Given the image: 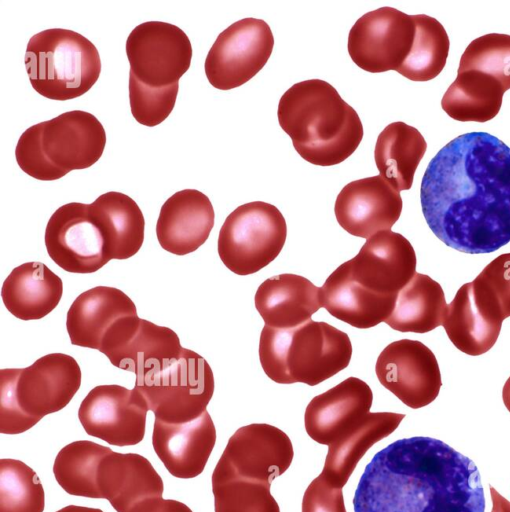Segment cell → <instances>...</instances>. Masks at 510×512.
<instances>
[{
  "label": "cell",
  "mask_w": 510,
  "mask_h": 512,
  "mask_svg": "<svg viewBox=\"0 0 510 512\" xmlns=\"http://www.w3.org/2000/svg\"><path fill=\"white\" fill-rule=\"evenodd\" d=\"M420 200L445 245L467 254L510 242V147L487 132L457 136L429 162Z\"/></svg>",
  "instance_id": "cell-1"
},
{
  "label": "cell",
  "mask_w": 510,
  "mask_h": 512,
  "mask_svg": "<svg viewBox=\"0 0 510 512\" xmlns=\"http://www.w3.org/2000/svg\"><path fill=\"white\" fill-rule=\"evenodd\" d=\"M354 512H484L477 466L445 442L396 440L377 452L355 490Z\"/></svg>",
  "instance_id": "cell-2"
},
{
  "label": "cell",
  "mask_w": 510,
  "mask_h": 512,
  "mask_svg": "<svg viewBox=\"0 0 510 512\" xmlns=\"http://www.w3.org/2000/svg\"><path fill=\"white\" fill-rule=\"evenodd\" d=\"M277 117L298 154L317 166L343 162L364 135L355 109L321 79L292 85L279 100Z\"/></svg>",
  "instance_id": "cell-3"
},
{
  "label": "cell",
  "mask_w": 510,
  "mask_h": 512,
  "mask_svg": "<svg viewBox=\"0 0 510 512\" xmlns=\"http://www.w3.org/2000/svg\"><path fill=\"white\" fill-rule=\"evenodd\" d=\"M258 352L261 367L272 381L315 386L349 365L352 344L347 333L311 319L288 329L265 325Z\"/></svg>",
  "instance_id": "cell-4"
},
{
  "label": "cell",
  "mask_w": 510,
  "mask_h": 512,
  "mask_svg": "<svg viewBox=\"0 0 510 512\" xmlns=\"http://www.w3.org/2000/svg\"><path fill=\"white\" fill-rule=\"evenodd\" d=\"M77 361L51 353L26 368L0 370V432L20 434L63 409L81 385Z\"/></svg>",
  "instance_id": "cell-5"
},
{
  "label": "cell",
  "mask_w": 510,
  "mask_h": 512,
  "mask_svg": "<svg viewBox=\"0 0 510 512\" xmlns=\"http://www.w3.org/2000/svg\"><path fill=\"white\" fill-rule=\"evenodd\" d=\"M24 62L33 89L57 101L82 96L101 73L96 46L85 36L63 28L33 35L28 41Z\"/></svg>",
  "instance_id": "cell-6"
},
{
  "label": "cell",
  "mask_w": 510,
  "mask_h": 512,
  "mask_svg": "<svg viewBox=\"0 0 510 512\" xmlns=\"http://www.w3.org/2000/svg\"><path fill=\"white\" fill-rule=\"evenodd\" d=\"M287 225L280 210L267 202L238 206L225 219L218 236V254L233 273L246 276L270 264L281 252Z\"/></svg>",
  "instance_id": "cell-7"
},
{
  "label": "cell",
  "mask_w": 510,
  "mask_h": 512,
  "mask_svg": "<svg viewBox=\"0 0 510 512\" xmlns=\"http://www.w3.org/2000/svg\"><path fill=\"white\" fill-rule=\"evenodd\" d=\"M135 388L155 419L178 424L194 420L206 411L215 383L208 362L184 348L181 356L163 369L136 378Z\"/></svg>",
  "instance_id": "cell-8"
},
{
  "label": "cell",
  "mask_w": 510,
  "mask_h": 512,
  "mask_svg": "<svg viewBox=\"0 0 510 512\" xmlns=\"http://www.w3.org/2000/svg\"><path fill=\"white\" fill-rule=\"evenodd\" d=\"M36 149L43 181L91 167L103 154L106 133L101 122L82 110L64 112L24 131Z\"/></svg>",
  "instance_id": "cell-9"
},
{
  "label": "cell",
  "mask_w": 510,
  "mask_h": 512,
  "mask_svg": "<svg viewBox=\"0 0 510 512\" xmlns=\"http://www.w3.org/2000/svg\"><path fill=\"white\" fill-rule=\"evenodd\" d=\"M274 36L262 19L244 18L223 30L211 46L204 64L209 83L219 90L237 88L267 63Z\"/></svg>",
  "instance_id": "cell-10"
},
{
  "label": "cell",
  "mask_w": 510,
  "mask_h": 512,
  "mask_svg": "<svg viewBox=\"0 0 510 512\" xmlns=\"http://www.w3.org/2000/svg\"><path fill=\"white\" fill-rule=\"evenodd\" d=\"M129 74L155 87L179 83L192 59V45L178 26L148 21L137 25L126 40Z\"/></svg>",
  "instance_id": "cell-11"
},
{
  "label": "cell",
  "mask_w": 510,
  "mask_h": 512,
  "mask_svg": "<svg viewBox=\"0 0 510 512\" xmlns=\"http://www.w3.org/2000/svg\"><path fill=\"white\" fill-rule=\"evenodd\" d=\"M415 37L413 15L381 7L361 16L350 29L347 48L352 61L371 73L397 71Z\"/></svg>",
  "instance_id": "cell-12"
},
{
  "label": "cell",
  "mask_w": 510,
  "mask_h": 512,
  "mask_svg": "<svg viewBox=\"0 0 510 512\" xmlns=\"http://www.w3.org/2000/svg\"><path fill=\"white\" fill-rule=\"evenodd\" d=\"M183 350L172 329L132 315L121 318L111 328L98 351L115 367L140 378L163 369Z\"/></svg>",
  "instance_id": "cell-13"
},
{
  "label": "cell",
  "mask_w": 510,
  "mask_h": 512,
  "mask_svg": "<svg viewBox=\"0 0 510 512\" xmlns=\"http://www.w3.org/2000/svg\"><path fill=\"white\" fill-rule=\"evenodd\" d=\"M148 410L145 398L135 387L99 385L82 400L78 418L88 435L123 447L143 440Z\"/></svg>",
  "instance_id": "cell-14"
},
{
  "label": "cell",
  "mask_w": 510,
  "mask_h": 512,
  "mask_svg": "<svg viewBox=\"0 0 510 512\" xmlns=\"http://www.w3.org/2000/svg\"><path fill=\"white\" fill-rule=\"evenodd\" d=\"M375 372L379 382L412 409L433 402L442 386L434 353L417 340L401 339L388 344L377 358Z\"/></svg>",
  "instance_id": "cell-15"
},
{
  "label": "cell",
  "mask_w": 510,
  "mask_h": 512,
  "mask_svg": "<svg viewBox=\"0 0 510 512\" xmlns=\"http://www.w3.org/2000/svg\"><path fill=\"white\" fill-rule=\"evenodd\" d=\"M45 246L50 258L70 273H94L110 261L89 204L71 202L59 207L47 222Z\"/></svg>",
  "instance_id": "cell-16"
},
{
  "label": "cell",
  "mask_w": 510,
  "mask_h": 512,
  "mask_svg": "<svg viewBox=\"0 0 510 512\" xmlns=\"http://www.w3.org/2000/svg\"><path fill=\"white\" fill-rule=\"evenodd\" d=\"M293 456L285 432L270 424L253 423L236 430L218 463L239 477L271 484L290 467Z\"/></svg>",
  "instance_id": "cell-17"
},
{
  "label": "cell",
  "mask_w": 510,
  "mask_h": 512,
  "mask_svg": "<svg viewBox=\"0 0 510 512\" xmlns=\"http://www.w3.org/2000/svg\"><path fill=\"white\" fill-rule=\"evenodd\" d=\"M353 279L384 296H397L416 273V254L407 238L391 230L380 231L345 262Z\"/></svg>",
  "instance_id": "cell-18"
},
{
  "label": "cell",
  "mask_w": 510,
  "mask_h": 512,
  "mask_svg": "<svg viewBox=\"0 0 510 512\" xmlns=\"http://www.w3.org/2000/svg\"><path fill=\"white\" fill-rule=\"evenodd\" d=\"M400 192L379 175L352 181L339 192L334 212L349 234L368 239L390 230L402 212Z\"/></svg>",
  "instance_id": "cell-19"
},
{
  "label": "cell",
  "mask_w": 510,
  "mask_h": 512,
  "mask_svg": "<svg viewBox=\"0 0 510 512\" xmlns=\"http://www.w3.org/2000/svg\"><path fill=\"white\" fill-rule=\"evenodd\" d=\"M372 401L370 386L349 377L312 398L304 414L306 432L315 442L329 446L365 419Z\"/></svg>",
  "instance_id": "cell-20"
},
{
  "label": "cell",
  "mask_w": 510,
  "mask_h": 512,
  "mask_svg": "<svg viewBox=\"0 0 510 512\" xmlns=\"http://www.w3.org/2000/svg\"><path fill=\"white\" fill-rule=\"evenodd\" d=\"M503 320L497 306L471 281L463 284L447 305L442 326L458 350L479 356L494 346Z\"/></svg>",
  "instance_id": "cell-21"
},
{
  "label": "cell",
  "mask_w": 510,
  "mask_h": 512,
  "mask_svg": "<svg viewBox=\"0 0 510 512\" xmlns=\"http://www.w3.org/2000/svg\"><path fill=\"white\" fill-rule=\"evenodd\" d=\"M101 499L117 512H141L162 498L164 484L150 461L137 453L112 451L101 462L97 478Z\"/></svg>",
  "instance_id": "cell-22"
},
{
  "label": "cell",
  "mask_w": 510,
  "mask_h": 512,
  "mask_svg": "<svg viewBox=\"0 0 510 512\" xmlns=\"http://www.w3.org/2000/svg\"><path fill=\"white\" fill-rule=\"evenodd\" d=\"M216 442V429L207 410L185 423H166L155 419L152 445L168 472L191 479L200 475Z\"/></svg>",
  "instance_id": "cell-23"
},
{
  "label": "cell",
  "mask_w": 510,
  "mask_h": 512,
  "mask_svg": "<svg viewBox=\"0 0 510 512\" xmlns=\"http://www.w3.org/2000/svg\"><path fill=\"white\" fill-rule=\"evenodd\" d=\"M215 213L210 199L196 189H184L162 205L156 223L160 246L175 255L196 251L208 239Z\"/></svg>",
  "instance_id": "cell-24"
},
{
  "label": "cell",
  "mask_w": 510,
  "mask_h": 512,
  "mask_svg": "<svg viewBox=\"0 0 510 512\" xmlns=\"http://www.w3.org/2000/svg\"><path fill=\"white\" fill-rule=\"evenodd\" d=\"M137 315L134 302L122 290L96 286L71 304L66 329L72 345L99 350L105 335L121 319Z\"/></svg>",
  "instance_id": "cell-25"
},
{
  "label": "cell",
  "mask_w": 510,
  "mask_h": 512,
  "mask_svg": "<svg viewBox=\"0 0 510 512\" xmlns=\"http://www.w3.org/2000/svg\"><path fill=\"white\" fill-rule=\"evenodd\" d=\"M254 300L265 325L278 329L302 325L322 307L320 287L303 276L291 273L263 281Z\"/></svg>",
  "instance_id": "cell-26"
},
{
  "label": "cell",
  "mask_w": 510,
  "mask_h": 512,
  "mask_svg": "<svg viewBox=\"0 0 510 512\" xmlns=\"http://www.w3.org/2000/svg\"><path fill=\"white\" fill-rule=\"evenodd\" d=\"M320 295L322 306L331 316L359 329L385 322L397 297L379 295L360 285L345 262L328 276L320 287Z\"/></svg>",
  "instance_id": "cell-27"
},
{
  "label": "cell",
  "mask_w": 510,
  "mask_h": 512,
  "mask_svg": "<svg viewBox=\"0 0 510 512\" xmlns=\"http://www.w3.org/2000/svg\"><path fill=\"white\" fill-rule=\"evenodd\" d=\"M63 283L42 262H26L15 267L4 280L1 298L6 309L21 320H38L59 304Z\"/></svg>",
  "instance_id": "cell-28"
},
{
  "label": "cell",
  "mask_w": 510,
  "mask_h": 512,
  "mask_svg": "<svg viewBox=\"0 0 510 512\" xmlns=\"http://www.w3.org/2000/svg\"><path fill=\"white\" fill-rule=\"evenodd\" d=\"M89 210L103 235L109 260H125L140 250L145 220L131 197L121 192H106L89 204Z\"/></svg>",
  "instance_id": "cell-29"
},
{
  "label": "cell",
  "mask_w": 510,
  "mask_h": 512,
  "mask_svg": "<svg viewBox=\"0 0 510 512\" xmlns=\"http://www.w3.org/2000/svg\"><path fill=\"white\" fill-rule=\"evenodd\" d=\"M404 417L394 412H370L355 429L328 446L322 475L342 488L365 453L393 433Z\"/></svg>",
  "instance_id": "cell-30"
},
{
  "label": "cell",
  "mask_w": 510,
  "mask_h": 512,
  "mask_svg": "<svg viewBox=\"0 0 510 512\" xmlns=\"http://www.w3.org/2000/svg\"><path fill=\"white\" fill-rule=\"evenodd\" d=\"M426 149L427 143L415 127L401 121L390 123L378 135L374 149L380 176L399 192L409 190Z\"/></svg>",
  "instance_id": "cell-31"
},
{
  "label": "cell",
  "mask_w": 510,
  "mask_h": 512,
  "mask_svg": "<svg viewBox=\"0 0 510 512\" xmlns=\"http://www.w3.org/2000/svg\"><path fill=\"white\" fill-rule=\"evenodd\" d=\"M446 307L441 285L430 276L416 272L398 292L385 323L399 332L427 333L442 325Z\"/></svg>",
  "instance_id": "cell-32"
},
{
  "label": "cell",
  "mask_w": 510,
  "mask_h": 512,
  "mask_svg": "<svg viewBox=\"0 0 510 512\" xmlns=\"http://www.w3.org/2000/svg\"><path fill=\"white\" fill-rule=\"evenodd\" d=\"M505 89L493 76L476 71L457 72L441 100L449 117L462 122H487L500 111Z\"/></svg>",
  "instance_id": "cell-33"
},
{
  "label": "cell",
  "mask_w": 510,
  "mask_h": 512,
  "mask_svg": "<svg viewBox=\"0 0 510 512\" xmlns=\"http://www.w3.org/2000/svg\"><path fill=\"white\" fill-rule=\"evenodd\" d=\"M112 451L89 440L67 444L54 460L57 483L70 495L101 499L97 484L99 466Z\"/></svg>",
  "instance_id": "cell-34"
},
{
  "label": "cell",
  "mask_w": 510,
  "mask_h": 512,
  "mask_svg": "<svg viewBox=\"0 0 510 512\" xmlns=\"http://www.w3.org/2000/svg\"><path fill=\"white\" fill-rule=\"evenodd\" d=\"M413 19V45L397 72L411 81H429L437 77L445 67L449 37L437 19L425 14L413 15Z\"/></svg>",
  "instance_id": "cell-35"
},
{
  "label": "cell",
  "mask_w": 510,
  "mask_h": 512,
  "mask_svg": "<svg viewBox=\"0 0 510 512\" xmlns=\"http://www.w3.org/2000/svg\"><path fill=\"white\" fill-rule=\"evenodd\" d=\"M211 480L215 512H280L271 484L239 477L218 462Z\"/></svg>",
  "instance_id": "cell-36"
},
{
  "label": "cell",
  "mask_w": 510,
  "mask_h": 512,
  "mask_svg": "<svg viewBox=\"0 0 510 512\" xmlns=\"http://www.w3.org/2000/svg\"><path fill=\"white\" fill-rule=\"evenodd\" d=\"M45 492L36 472L23 461L0 460V512H43Z\"/></svg>",
  "instance_id": "cell-37"
},
{
  "label": "cell",
  "mask_w": 510,
  "mask_h": 512,
  "mask_svg": "<svg viewBox=\"0 0 510 512\" xmlns=\"http://www.w3.org/2000/svg\"><path fill=\"white\" fill-rule=\"evenodd\" d=\"M476 70L510 89V35L489 33L474 39L463 52L457 72Z\"/></svg>",
  "instance_id": "cell-38"
},
{
  "label": "cell",
  "mask_w": 510,
  "mask_h": 512,
  "mask_svg": "<svg viewBox=\"0 0 510 512\" xmlns=\"http://www.w3.org/2000/svg\"><path fill=\"white\" fill-rule=\"evenodd\" d=\"M179 90V83L155 88L129 74V102L132 116L141 125L154 127L172 112Z\"/></svg>",
  "instance_id": "cell-39"
},
{
  "label": "cell",
  "mask_w": 510,
  "mask_h": 512,
  "mask_svg": "<svg viewBox=\"0 0 510 512\" xmlns=\"http://www.w3.org/2000/svg\"><path fill=\"white\" fill-rule=\"evenodd\" d=\"M473 281L496 304L504 319L510 317V253L492 260Z\"/></svg>",
  "instance_id": "cell-40"
},
{
  "label": "cell",
  "mask_w": 510,
  "mask_h": 512,
  "mask_svg": "<svg viewBox=\"0 0 510 512\" xmlns=\"http://www.w3.org/2000/svg\"><path fill=\"white\" fill-rule=\"evenodd\" d=\"M302 512H346L342 488L330 484L321 473L304 492Z\"/></svg>",
  "instance_id": "cell-41"
},
{
  "label": "cell",
  "mask_w": 510,
  "mask_h": 512,
  "mask_svg": "<svg viewBox=\"0 0 510 512\" xmlns=\"http://www.w3.org/2000/svg\"><path fill=\"white\" fill-rule=\"evenodd\" d=\"M141 512H193L183 502L173 499L159 498L150 503Z\"/></svg>",
  "instance_id": "cell-42"
},
{
  "label": "cell",
  "mask_w": 510,
  "mask_h": 512,
  "mask_svg": "<svg viewBox=\"0 0 510 512\" xmlns=\"http://www.w3.org/2000/svg\"><path fill=\"white\" fill-rule=\"evenodd\" d=\"M490 494L492 501L491 512H510V502L500 495L494 487L490 485Z\"/></svg>",
  "instance_id": "cell-43"
},
{
  "label": "cell",
  "mask_w": 510,
  "mask_h": 512,
  "mask_svg": "<svg viewBox=\"0 0 510 512\" xmlns=\"http://www.w3.org/2000/svg\"><path fill=\"white\" fill-rule=\"evenodd\" d=\"M56 512H103L101 509L98 508H91V507H85V506H78V505H68Z\"/></svg>",
  "instance_id": "cell-44"
},
{
  "label": "cell",
  "mask_w": 510,
  "mask_h": 512,
  "mask_svg": "<svg viewBox=\"0 0 510 512\" xmlns=\"http://www.w3.org/2000/svg\"><path fill=\"white\" fill-rule=\"evenodd\" d=\"M502 399L505 407L510 412V377L506 380L503 386Z\"/></svg>",
  "instance_id": "cell-45"
}]
</instances>
